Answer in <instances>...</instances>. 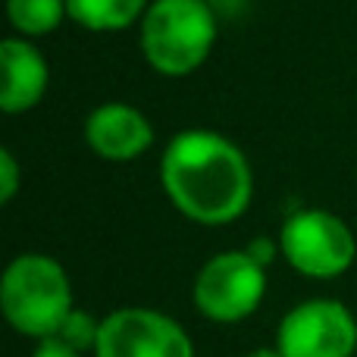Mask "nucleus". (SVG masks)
<instances>
[{
    "instance_id": "obj_1",
    "label": "nucleus",
    "mask_w": 357,
    "mask_h": 357,
    "mask_svg": "<svg viewBox=\"0 0 357 357\" xmlns=\"http://www.w3.org/2000/svg\"><path fill=\"white\" fill-rule=\"evenodd\" d=\"M160 182L176 210L201 226H226L251 204L254 178L245 154L207 129L178 132L160 157Z\"/></svg>"
},
{
    "instance_id": "obj_2",
    "label": "nucleus",
    "mask_w": 357,
    "mask_h": 357,
    "mask_svg": "<svg viewBox=\"0 0 357 357\" xmlns=\"http://www.w3.org/2000/svg\"><path fill=\"white\" fill-rule=\"evenodd\" d=\"M0 310L19 335L54 339L75 310L66 270L44 254H19L0 282Z\"/></svg>"
},
{
    "instance_id": "obj_3",
    "label": "nucleus",
    "mask_w": 357,
    "mask_h": 357,
    "mask_svg": "<svg viewBox=\"0 0 357 357\" xmlns=\"http://www.w3.org/2000/svg\"><path fill=\"white\" fill-rule=\"evenodd\" d=\"M216 41V16L204 0H154L142 16L144 60L160 75H188Z\"/></svg>"
},
{
    "instance_id": "obj_4",
    "label": "nucleus",
    "mask_w": 357,
    "mask_h": 357,
    "mask_svg": "<svg viewBox=\"0 0 357 357\" xmlns=\"http://www.w3.org/2000/svg\"><path fill=\"white\" fill-rule=\"evenodd\" d=\"M266 295V273L248 251H222L210 257L195 276L191 301L210 323H238L260 307Z\"/></svg>"
},
{
    "instance_id": "obj_5",
    "label": "nucleus",
    "mask_w": 357,
    "mask_h": 357,
    "mask_svg": "<svg viewBox=\"0 0 357 357\" xmlns=\"http://www.w3.org/2000/svg\"><path fill=\"white\" fill-rule=\"evenodd\" d=\"M279 248L301 276L335 279L354 264L357 241L351 229L329 210H298L282 222Z\"/></svg>"
},
{
    "instance_id": "obj_6",
    "label": "nucleus",
    "mask_w": 357,
    "mask_h": 357,
    "mask_svg": "<svg viewBox=\"0 0 357 357\" xmlns=\"http://www.w3.org/2000/svg\"><path fill=\"white\" fill-rule=\"evenodd\" d=\"M276 348L282 357H354L357 320L342 301L310 298L282 317Z\"/></svg>"
},
{
    "instance_id": "obj_7",
    "label": "nucleus",
    "mask_w": 357,
    "mask_h": 357,
    "mask_svg": "<svg viewBox=\"0 0 357 357\" xmlns=\"http://www.w3.org/2000/svg\"><path fill=\"white\" fill-rule=\"evenodd\" d=\"M94 357H195L188 333L151 307H119L100 320Z\"/></svg>"
},
{
    "instance_id": "obj_8",
    "label": "nucleus",
    "mask_w": 357,
    "mask_h": 357,
    "mask_svg": "<svg viewBox=\"0 0 357 357\" xmlns=\"http://www.w3.org/2000/svg\"><path fill=\"white\" fill-rule=\"evenodd\" d=\"M85 142L94 154L107 160H132L154 144L148 116L129 104H104L88 113Z\"/></svg>"
},
{
    "instance_id": "obj_9",
    "label": "nucleus",
    "mask_w": 357,
    "mask_h": 357,
    "mask_svg": "<svg viewBox=\"0 0 357 357\" xmlns=\"http://www.w3.org/2000/svg\"><path fill=\"white\" fill-rule=\"evenodd\" d=\"M0 63H3L0 107L6 113L31 110L47 91V60L41 50L22 38H6L0 44Z\"/></svg>"
},
{
    "instance_id": "obj_10",
    "label": "nucleus",
    "mask_w": 357,
    "mask_h": 357,
    "mask_svg": "<svg viewBox=\"0 0 357 357\" xmlns=\"http://www.w3.org/2000/svg\"><path fill=\"white\" fill-rule=\"evenodd\" d=\"M66 10L91 31H119L148 13V0H66Z\"/></svg>"
},
{
    "instance_id": "obj_11",
    "label": "nucleus",
    "mask_w": 357,
    "mask_h": 357,
    "mask_svg": "<svg viewBox=\"0 0 357 357\" xmlns=\"http://www.w3.org/2000/svg\"><path fill=\"white\" fill-rule=\"evenodd\" d=\"M13 29L22 35H47L66 16V0H6Z\"/></svg>"
},
{
    "instance_id": "obj_12",
    "label": "nucleus",
    "mask_w": 357,
    "mask_h": 357,
    "mask_svg": "<svg viewBox=\"0 0 357 357\" xmlns=\"http://www.w3.org/2000/svg\"><path fill=\"white\" fill-rule=\"evenodd\" d=\"M98 335H100V320L94 314H88V310L75 307L73 314L66 317V323L60 326V333H56V339H63L69 348H75V351H94L98 348Z\"/></svg>"
},
{
    "instance_id": "obj_13",
    "label": "nucleus",
    "mask_w": 357,
    "mask_h": 357,
    "mask_svg": "<svg viewBox=\"0 0 357 357\" xmlns=\"http://www.w3.org/2000/svg\"><path fill=\"white\" fill-rule=\"evenodd\" d=\"M0 182H3L0 185V204H10L19 188V163L10 148L0 151Z\"/></svg>"
},
{
    "instance_id": "obj_14",
    "label": "nucleus",
    "mask_w": 357,
    "mask_h": 357,
    "mask_svg": "<svg viewBox=\"0 0 357 357\" xmlns=\"http://www.w3.org/2000/svg\"><path fill=\"white\" fill-rule=\"evenodd\" d=\"M31 357H85L82 351H75V348H69L63 339H44V342H38V348L31 351Z\"/></svg>"
},
{
    "instance_id": "obj_15",
    "label": "nucleus",
    "mask_w": 357,
    "mask_h": 357,
    "mask_svg": "<svg viewBox=\"0 0 357 357\" xmlns=\"http://www.w3.org/2000/svg\"><path fill=\"white\" fill-rule=\"evenodd\" d=\"M245 251L251 254V257L257 260V264L266 270V264H270V260H273V254H276V241H270V238H254L251 245L245 248Z\"/></svg>"
},
{
    "instance_id": "obj_16",
    "label": "nucleus",
    "mask_w": 357,
    "mask_h": 357,
    "mask_svg": "<svg viewBox=\"0 0 357 357\" xmlns=\"http://www.w3.org/2000/svg\"><path fill=\"white\" fill-rule=\"evenodd\" d=\"M245 357H282V354H279V348L273 345V348H254V351H248Z\"/></svg>"
}]
</instances>
